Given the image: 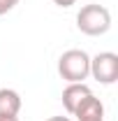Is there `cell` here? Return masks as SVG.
Returning <instances> with one entry per match:
<instances>
[{"label":"cell","mask_w":118,"mask_h":121,"mask_svg":"<svg viewBox=\"0 0 118 121\" xmlns=\"http://www.w3.org/2000/svg\"><path fill=\"white\" fill-rule=\"evenodd\" d=\"M76 28L83 35H90V37L104 35L111 28V12L104 5H97V2L83 5L76 14Z\"/></svg>","instance_id":"6da1fadb"},{"label":"cell","mask_w":118,"mask_h":121,"mask_svg":"<svg viewBox=\"0 0 118 121\" xmlns=\"http://www.w3.org/2000/svg\"><path fill=\"white\" fill-rule=\"evenodd\" d=\"M58 75L67 84H79L90 77V56L83 49H67L58 58Z\"/></svg>","instance_id":"7a4b0ae2"},{"label":"cell","mask_w":118,"mask_h":121,"mask_svg":"<svg viewBox=\"0 0 118 121\" xmlns=\"http://www.w3.org/2000/svg\"><path fill=\"white\" fill-rule=\"evenodd\" d=\"M90 77L104 86L114 84L118 79V56L114 51H102L90 58Z\"/></svg>","instance_id":"3957f363"},{"label":"cell","mask_w":118,"mask_h":121,"mask_svg":"<svg viewBox=\"0 0 118 121\" xmlns=\"http://www.w3.org/2000/svg\"><path fill=\"white\" fill-rule=\"evenodd\" d=\"M72 117H76V121H104V105L100 98H95L90 93L79 103Z\"/></svg>","instance_id":"277c9868"},{"label":"cell","mask_w":118,"mask_h":121,"mask_svg":"<svg viewBox=\"0 0 118 121\" xmlns=\"http://www.w3.org/2000/svg\"><path fill=\"white\" fill-rule=\"evenodd\" d=\"M93 91L86 86V82H79V84H67L63 91V107L67 109V114H74V109L79 107V103L90 95Z\"/></svg>","instance_id":"5b68a950"},{"label":"cell","mask_w":118,"mask_h":121,"mask_svg":"<svg viewBox=\"0 0 118 121\" xmlns=\"http://www.w3.org/2000/svg\"><path fill=\"white\" fill-rule=\"evenodd\" d=\"M21 95L14 89H0V114H19Z\"/></svg>","instance_id":"8992f818"},{"label":"cell","mask_w":118,"mask_h":121,"mask_svg":"<svg viewBox=\"0 0 118 121\" xmlns=\"http://www.w3.org/2000/svg\"><path fill=\"white\" fill-rule=\"evenodd\" d=\"M16 5H19V0H0V16L7 14V12H12Z\"/></svg>","instance_id":"52a82bcc"},{"label":"cell","mask_w":118,"mask_h":121,"mask_svg":"<svg viewBox=\"0 0 118 121\" xmlns=\"http://www.w3.org/2000/svg\"><path fill=\"white\" fill-rule=\"evenodd\" d=\"M53 2H56L58 7H72V5L76 2V0H53Z\"/></svg>","instance_id":"ba28073f"},{"label":"cell","mask_w":118,"mask_h":121,"mask_svg":"<svg viewBox=\"0 0 118 121\" xmlns=\"http://www.w3.org/2000/svg\"><path fill=\"white\" fill-rule=\"evenodd\" d=\"M0 121H19V114H0Z\"/></svg>","instance_id":"9c48e42d"},{"label":"cell","mask_w":118,"mask_h":121,"mask_svg":"<svg viewBox=\"0 0 118 121\" xmlns=\"http://www.w3.org/2000/svg\"><path fill=\"white\" fill-rule=\"evenodd\" d=\"M46 121H70V119H67V117H49Z\"/></svg>","instance_id":"30bf717a"}]
</instances>
